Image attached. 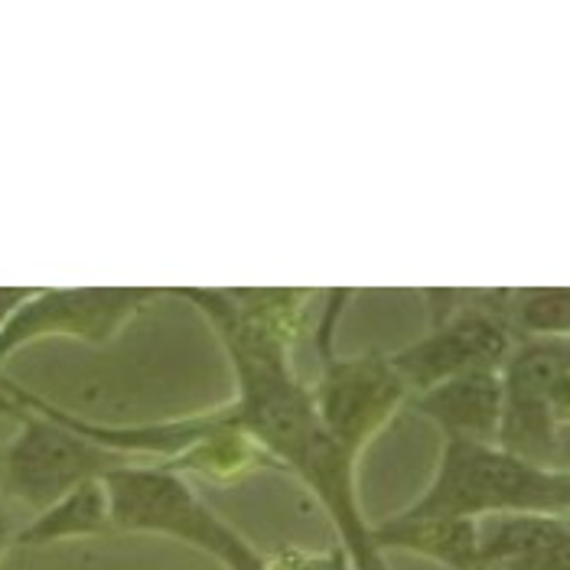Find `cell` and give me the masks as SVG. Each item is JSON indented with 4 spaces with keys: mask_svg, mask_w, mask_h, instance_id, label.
<instances>
[{
    "mask_svg": "<svg viewBox=\"0 0 570 570\" xmlns=\"http://www.w3.org/2000/svg\"><path fill=\"white\" fill-rule=\"evenodd\" d=\"M548 407H551V421H554V428L561 431V428H568L570 424V368H564L558 379H554V385H551V392H548Z\"/></svg>",
    "mask_w": 570,
    "mask_h": 570,
    "instance_id": "5bb4252c",
    "label": "cell"
},
{
    "mask_svg": "<svg viewBox=\"0 0 570 570\" xmlns=\"http://www.w3.org/2000/svg\"><path fill=\"white\" fill-rule=\"evenodd\" d=\"M140 460V456H137ZM111 528L157 531L213 554L228 570H264L267 561L193 492L179 473L154 463H125L105 480Z\"/></svg>",
    "mask_w": 570,
    "mask_h": 570,
    "instance_id": "7a4b0ae2",
    "label": "cell"
},
{
    "mask_svg": "<svg viewBox=\"0 0 570 570\" xmlns=\"http://www.w3.org/2000/svg\"><path fill=\"white\" fill-rule=\"evenodd\" d=\"M564 340H522L502 365V450L548 466L558 453V428L551 421L548 392L564 372Z\"/></svg>",
    "mask_w": 570,
    "mask_h": 570,
    "instance_id": "52a82bcc",
    "label": "cell"
},
{
    "mask_svg": "<svg viewBox=\"0 0 570 570\" xmlns=\"http://www.w3.org/2000/svg\"><path fill=\"white\" fill-rule=\"evenodd\" d=\"M564 365H568V368H570V336H568V340H564Z\"/></svg>",
    "mask_w": 570,
    "mask_h": 570,
    "instance_id": "2e32d148",
    "label": "cell"
},
{
    "mask_svg": "<svg viewBox=\"0 0 570 570\" xmlns=\"http://www.w3.org/2000/svg\"><path fill=\"white\" fill-rule=\"evenodd\" d=\"M10 538H13V528H10V515H7V509L0 505V558H3V551H7V544H10Z\"/></svg>",
    "mask_w": 570,
    "mask_h": 570,
    "instance_id": "9a60e30c",
    "label": "cell"
},
{
    "mask_svg": "<svg viewBox=\"0 0 570 570\" xmlns=\"http://www.w3.org/2000/svg\"><path fill=\"white\" fill-rule=\"evenodd\" d=\"M170 294L157 287H79V291H37L23 307L10 316L0 333V362L17 346L66 333L86 343L111 340L137 309H144L154 297Z\"/></svg>",
    "mask_w": 570,
    "mask_h": 570,
    "instance_id": "8992f818",
    "label": "cell"
},
{
    "mask_svg": "<svg viewBox=\"0 0 570 570\" xmlns=\"http://www.w3.org/2000/svg\"><path fill=\"white\" fill-rule=\"evenodd\" d=\"M502 368H476L411 395V407L431 417L446 440L499 443L502 428Z\"/></svg>",
    "mask_w": 570,
    "mask_h": 570,
    "instance_id": "ba28073f",
    "label": "cell"
},
{
    "mask_svg": "<svg viewBox=\"0 0 570 570\" xmlns=\"http://www.w3.org/2000/svg\"><path fill=\"white\" fill-rule=\"evenodd\" d=\"M20 421V434L0 450V492L37 515L72 489L105 480L111 470L137 460L91 443L40 411L23 407Z\"/></svg>",
    "mask_w": 570,
    "mask_h": 570,
    "instance_id": "277c9868",
    "label": "cell"
},
{
    "mask_svg": "<svg viewBox=\"0 0 570 570\" xmlns=\"http://www.w3.org/2000/svg\"><path fill=\"white\" fill-rule=\"evenodd\" d=\"M509 568L515 570H570V528L564 522V531L548 541L544 548H538L534 554H528L522 561H512Z\"/></svg>",
    "mask_w": 570,
    "mask_h": 570,
    "instance_id": "4fadbf2b",
    "label": "cell"
},
{
    "mask_svg": "<svg viewBox=\"0 0 570 570\" xmlns=\"http://www.w3.org/2000/svg\"><path fill=\"white\" fill-rule=\"evenodd\" d=\"M264 570H352L350 558L336 544L326 554H301V551H284L281 558H271Z\"/></svg>",
    "mask_w": 570,
    "mask_h": 570,
    "instance_id": "7c38bea8",
    "label": "cell"
},
{
    "mask_svg": "<svg viewBox=\"0 0 570 570\" xmlns=\"http://www.w3.org/2000/svg\"><path fill=\"white\" fill-rule=\"evenodd\" d=\"M505 320L522 340H568L570 336V287H525L509 291Z\"/></svg>",
    "mask_w": 570,
    "mask_h": 570,
    "instance_id": "8fae6325",
    "label": "cell"
},
{
    "mask_svg": "<svg viewBox=\"0 0 570 570\" xmlns=\"http://www.w3.org/2000/svg\"><path fill=\"white\" fill-rule=\"evenodd\" d=\"M509 291H473L450 320L395 355H389L397 379L411 395H421L446 379L476 368H502L515 350V333L505 320Z\"/></svg>",
    "mask_w": 570,
    "mask_h": 570,
    "instance_id": "5b68a950",
    "label": "cell"
},
{
    "mask_svg": "<svg viewBox=\"0 0 570 570\" xmlns=\"http://www.w3.org/2000/svg\"><path fill=\"white\" fill-rule=\"evenodd\" d=\"M375 548H397L411 554H424L450 570L480 568V522L476 519H407L395 515L379 528H372Z\"/></svg>",
    "mask_w": 570,
    "mask_h": 570,
    "instance_id": "9c48e42d",
    "label": "cell"
},
{
    "mask_svg": "<svg viewBox=\"0 0 570 570\" xmlns=\"http://www.w3.org/2000/svg\"><path fill=\"white\" fill-rule=\"evenodd\" d=\"M352 291H330L313 330V343L320 355V382L309 389L316 417L323 431L336 440L346 453L358 456L365 443L375 438L411 397L407 385L397 379L389 355H358L340 358L333 352V330L343 316Z\"/></svg>",
    "mask_w": 570,
    "mask_h": 570,
    "instance_id": "3957f363",
    "label": "cell"
},
{
    "mask_svg": "<svg viewBox=\"0 0 570 570\" xmlns=\"http://www.w3.org/2000/svg\"><path fill=\"white\" fill-rule=\"evenodd\" d=\"M111 528V505H108V489L101 480L72 489L62 495L56 505L40 512L27 528L13 534L17 544H49L62 538H86V534H101Z\"/></svg>",
    "mask_w": 570,
    "mask_h": 570,
    "instance_id": "30bf717a",
    "label": "cell"
},
{
    "mask_svg": "<svg viewBox=\"0 0 570 570\" xmlns=\"http://www.w3.org/2000/svg\"><path fill=\"white\" fill-rule=\"evenodd\" d=\"M401 515L407 519H489V515H570V470L522 460L495 443L446 440L431 489Z\"/></svg>",
    "mask_w": 570,
    "mask_h": 570,
    "instance_id": "6da1fadb",
    "label": "cell"
},
{
    "mask_svg": "<svg viewBox=\"0 0 570 570\" xmlns=\"http://www.w3.org/2000/svg\"><path fill=\"white\" fill-rule=\"evenodd\" d=\"M564 522H568V528H570V515H564Z\"/></svg>",
    "mask_w": 570,
    "mask_h": 570,
    "instance_id": "ac0fdd59",
    "label": "cell"
},
{
    "mask_svg": "<svg viewBox=\"0 0 570 570\" xmlns=\"http://www.w3.org/2000/svg\"><path fill=\"white\" fill-rule=\"evenodd\" d=\"M483 570H515V568H509V564H492V568H483Z\"/></svg>",
    "mask_w": 570,
    "mask_h": 570,
    "instance_id": "e0dca14e",
    "label": "cell"
}]
</instances>
